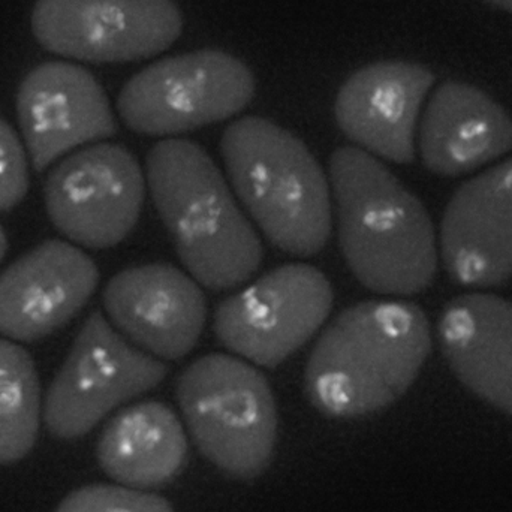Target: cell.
Instances as JSON below:
<instances>
[{
	"label": "cell",
	"instance_id": "10",
	"mask_svg": "<svg viewBox=\"0 0 512 512\" xmlns=\"http://www.w3.org/2000/svg\"><path fill=\"white\" fill-rule=\"evenodd\" d=\"M35 38L60 56L117 62L167 48L182 30L171 0H38Z\"/></svg>",
	"mask_w": 512,
	"mask_h": 512
},
{
	"label": "cell",
	"instance_id": "6",
	"mask_svg": "<svg viewBox=\"0 0 512 512\" xmlns=\"http://www.w3.org/2000/svg\"><path fill=\"white\" fill-rule=\"evenodd\" d=\"M167 372L101 312L92 313L48 388L45 426L56 438H80L117 406L155 388Z\"/></svg>",
	"mask_w": 512,
	"mask_h": 512
},
{
	"label": "cell",
	"instance_id": "14",
	"mask_svg": "<svg viewBox=\"0 0 512 512\" xmlns=\"http://www.w3.org/2000/svg\"><path fill=\"white\" fill-rule=\"evenodd\" d=\"M441 254L451 279L487 288L512 277V158L469 180L448 203Z\"/></svg>",
	"mask_w": 512,
	"mask_h": 512
},
{
	"label": "cell",
	"instance_id": "19",
	"mask_svg": "<svg viewBox=\"0 0 512 512\" xmlns=\"http://www.w3.org/2000/svg\"><path fill=\"white\" fill-rule=\"evenodd\" d=\"M41 420V388L30 355L0 339V465L24 459L35 445Z\"/></svg>",
	"mask_w": 512,
	"mask_h": 512
},
{
	"label": "cell",
	"instance_id": "20",
	"mask_svg": "<svg viewBox=\"0 0 512 512\" xmlns=\"http://www.w3.org/2000/svg\"><path fill=\"white\" fill-rule=\"evenodd\" d=\"M56 512H173L161 496L126 486L96 484L75 490Z\"/></svg>",
	"mask_w": 512,
	"mask_h": 512
},
{
	"label": "cell",
	"instance_id": "18",
	"mask_svg": "<svg viewBox=\"0 0 512 512\" xmlns=\"http://www.w3.org/2000/svg\"><path fill=\"white\" fill-rule=\"evenodd\" d=\"M102 471L132 489H153L185 466L188 442L177 415L164 403L143 402L114 415L96 447Z\"/></svg>",
	"mask_w": 512,
	"mask_h": 512
},
{
	"label": "cell",
	"instance_id": "16",
	"mask_svg": "<svg viewBox=\"0 0 512 512\" xmlns=\"http://www.w3.org/2000/svg\"><path fill=\"white\" fill-rule=\"evenodd\" d=\"M512 149V117L478 87L448 81L433 93L420 128L424 164L441 176H462Z\"/></svg>",
	"mask_w": 512,
	"mask_h": 512
},
{
	"label": "cell",
	"instance_id": "17",
	"mask_svg": "<svg viewBox=\"0 0 512 512\" xmlns=\"http://www.w3.org/2000/svg\"><path fill=\"white\" fill-rule=\"evenodd\" d=\"M439 340L457 378L512 415L511 301L490 294L456 298L442 313Z\"/></svg>",
	"mask_w": 512,
	"mask_h": 512
},
{
	"label": "cell",
	"instance_id": "21",
	"mask_svg": "<svg viewBox=\"0 0 512 512\" xmlns=\"http://www.w3.org/2000/svg\"><path fill=\"white\" fill-rule=\"evenodd\" d=\"M29 188L26 153L20 138L0 120V212L17 206Z\"/></svg>",
	"mask_w": 512,
	"mask_h": 512
},
{
	"label": "cell",
	"instance_id": "13",
	"mask_svg": "<svg viewBox=\"0 0 512 512\" xmlns=\"http://www.w3.org/2000/svg\"><path fill=\"white\" fill-rule=\"evenodd\" d=\"M98 280L95 262L80 249L42 243L0 274V334L23 342L48 336L83 309Z\"/></svg>",
	"mask_w": 512,
	"mask_h": 512
},
{
	"label": "cell",
	"instance_id": "12",
	"mask_svg": "<svg viewBox=\"0 0 512 512\" xmlns=\"http://www.w3.org/2000/svg\"><path fill=\"white\" fill-rule=\"evenodd\" d=\"M17 113L38 171L116 132L104 90L86 69L72 63L50 62L33 69L18 90Z\"/></svg>",
	"mask_w": 512,
	"mask_h": 512
},
{
	"label": "cell",
	"instance_id": "2",
	"mask_svg": "<svg viewBox=\"0 0 512 512\" xmlns=\"http://www.w3.org/2000/svg\"><path fill=\"white\" fill-rule=\"evenodd\" d=\"M432 348L429 321L402 301H366L337 316L306 367V391L330 417L372 414L396 402Z\"/></svg>",
	"mask_w": 512,
	"mask_h": 512
},
{
	"label": "cell",
	"instance_id": "7",
	"mask_svg": "<svg viewBox=\"0 0 512 512\" xmlns=\"http://www.w3.org/2000/svg\"><path fill=\"white\" fill-rule=\"evenodd\" d=\"M254 95L251 71L221 51L171 57L135 75L120 93L119 111L143 134H179L234 116Z\"/></svg>",
	"mask_w": 512,
	"mask_h": 512
},
{
	"label": "cell",
	"instance_id": "11",
	"mask_svg": "<svg viewBox=\"0 0 512 512\" xmlns=\"http://www.w3.org/2000/svg\"><path fill=\"white\" fill-rule=\"evenodd\" d=\"M104 304L129 342L165 360L189 354L206 325L204 292L170 264L120 271L105 288Z\"/></svg>",
	"mask_w": 512,
	"mask_h": 512
},
{
	"label": "cell",
	"instance_id": "3",
	"mask_svg": "<svg viewBox=\"0 0 512 512\" xmlns=\"http://www.w3.org/2000/svg\"><path fill=\"white\" fill-rule=\"evenodd\" d=\"M147 182L177 254L207 288H236L262 261L254 227L203 147L165 140L147 156Z\"/></svg>",
	"mask_w": 512,
	"mask_h": 512
},
{
	"label": "cell",
	"instance_id": "9",
	"mask_svg": "<svg viewBox=\"0 0 512 512\" xmlns=\"http://www.w3.org/2000/svg\"><path fill=\"white\" fill-rule=\"evenodd\" d=\"M51 222L72 242L93 249L119 245L137 225L146 183L137 159L122 146L78 150L45 182Z\"/></svg>",
	"mask_w": 512,
	"mask_h": 512
},
{
	"label": "cell",
	"instance_id": "22",
	"mask_svg": "<svg viewBox=\"0 0 512 512\" xmlns=\"http://www.w3.org/2000/svg\"><path fill=\"white\" fill-rule=\"evenodd\" d=\"M484 2L498 6V8L504 9V11L512 12V0H484Z\"/></svg>",
	"mask_w": 512,
	"mask_h": 512
},
{
	"label": "cell",
	"instance_id": "23",
	"mask_svg": "<svg viewBox=\"0 0 512 512\" xmlns=\"http://www.w3.org/2000/svg\"><path fill=\"white\" fill-rule=\"evenodd\" d=\"M6 252V237L5 233H3L2 227H0V261H2L3 256H5Z\"/></svg>",
	"mask_w": 512,
	"mask_h": 512
},
{
	"label": "cell",
	"instance_id": "5",
	"mask_svg": "<svg viewBox=\"0 0 512 512\" xmlns=\"http://www.w3.org/2000/svg\"><path fill=\"white\" fill-rule=\"evenodd\" d=\"M177 399L192 438L213 465L242 480L267 468L276 444V402L254 366L231 355H206L180 375Z\"/></svg>",
	"mask_w": 512,
	"mask_h": 512
},
{
	"label": "cell",
	"instance_id": "8",
	"mask_svg": "<svg viewBox=\"0 0 512 512\" xmlns=\"http://www.w3.org/2000/svg\"><path fill=\"white\" fill-rule=\"evenodd\" d=\"M333 289L312 265L289 264L256 280L219 304V342L264 367L279 366L324 324Z\"/></svg>",
	"mask_w": 512,
	"mask_h": 512
},
{
	"label": "cell",
	"instance_id": "1",
	"mask_svg": "<svg viewBox=\"0 0 512 512\" xmlns=\"http://www.w3.org/2000/svg\"><path fill=\"white\" fill-rule=\"evenodd\" d=\"M330 177L340 248L354 276L381 294L426 289L438 270V248L421 201L357 147L333 153Z\"/></svg>",
	"mask_w": 512,
	"mask_h": 512
},
{
	"label": "cell",
	"instance_id": "4",
	"mask_svg": "<svg viewBox=\"0 0 512 512\" xmlns=\"http://www.w3.org/2000/svg\"><path fill=\"white\" fill-rule=\"evenodd\" d=\"M222 155L237 197L276 248L318 254L331 234L327 177L294 135L259 117L228 126Z\"/></svg>",
	"mask_w": 512,
	"mask_h": 512
},
{
	"label": "cell",
	"instance_id": "15",
	"mask_svg": "<svg viewBox=\"0 0 512 512\" xmlns=\"http://www.w3.org/2000/svg\"><path fill=\"white\" fill-rule=\"evenodd\" d=\"M433 83L432 72L415 63L367 66L340 90L337 123L370 153L408 164L415 158L418 117Z\"/></svg>",
	"mask_w": 512,
	"mask_h": 512
}]
</instances>
